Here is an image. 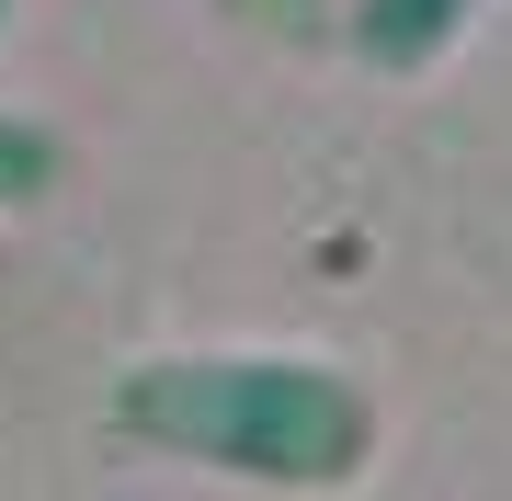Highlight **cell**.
I'll return each instance as SVG.
<instances>
[{
  "mask_svg": "<svg viewBox=\"0 0 512 501\" xmlns=\"http://www.w3.org/2000/svg\"><path fill=\"white\" fill-rule=\"evenodd\" d=\"M46 183H57V137L23 126V114H0V205H23V194H46Z\"/></svg>",
  "mask_w": 512,
  "mask_h": 501,
  "instance_id": "obj_2",
  "label": "cell"
},
{
  "mask_svg": "<svg viewBox=\"0 0 512 501\" xmlns=\"http://www.w3.org/2000/svg\"><path fill=\"white\" fill-rule=\"evenodd\" d=\"M114 422L160 456H217L251 467V479H353L376 456V410L365 388H342L330 365H296V353H183V365H148L137 388H114Z\"/></svg>",
  "mask_w": 512,
  "mask_h": 501,
  "instance_id": "obj_1",
  "label": "cell"
},
{
  "mask_svg": "<svg viewBox=\"0 0 512 501\" xmlns=\"http://www.w3.org/2000/svg\"><path fill=\"white\" fill-rule=\"evenodd\" d=\"M0 23H12V0H0Z\"/></svg>",
  "mask_w": 512,
  "mask_h": 501,
  "instance_id": "obj_3",
  "label": "cell"
}]
</instances>
